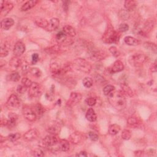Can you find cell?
<instances>
[{"label": "cell", "instance_id": "1", "mask_svg": "<svg viewBox=\"0 0 157 157\" xmlns=\"http://www.w3.org/2000/svg\"><path fill=\"white\" fill-rule=\"evenodd\" d=\"M108 101L111 105L117 111L124 109L127 106L125 95L120 91H114L108 95Z\"/></svg>", "mask_w": 157, "mask_h": 157}, {"label": "cell", "instance_id": "2", "mask_svg": "<svg viewBox=\"0 0 157 157\" xmlns=\"http://www.w3.org/2000/svg\"><path fill=\"white\" fill-rule=\"evenodd\" d=\"M73 68L72 64L65 63L63 65L58 64L57 62H52L50 65V71L52 74L56 76H63L70 71Z\"/></svg>", "mask_w": 157, "mask_h": 157}, {"label": "cell", "instance_id": "3", "mask_svg": "<svg viewBox=\"0 0 157 157\" xmlns=\"http://www.w3.org/2000/svg\"><path fill=\"white\" fill-rule=\"evenodd\" d=\"M72 66L76 70L85 74H89L92 69L91 64L85 59L82 58H76L73 61Z\"/></svg>", "mask_w": 157, "mask_h": 157}, {"label": "cell", "instance_id": "4", "mask_svg": "<svg viewBox=\"0 0 157 157\" xmlns=\"http://www.w3.org/2000/svg\"><path fill=\"white\" fill-rule=\"evenodd\" d=\"M120 38V34L118 32L115 31L114 28L110 26L104 33L102 40L106 43H117L119 41Z\"/></svg>", "mask_w": 157, "mask_h": 157}, {"label": "cell", "instance_id": "5", "mask_svg": "<svg viewBox=\"0 0 157 157\" xmlns=\"http://www.w3.org/2000/svg\"><path fill=\"white\" fill-rule=\"evenodd\" d=\"M88 53L90 58L92 60L97 61L102 60L107 57V54L105 51L95 47L90 48Z\"/></svg>", "mask_w": 157, "mask_h": 157}, {"label": "cell", "instance_id": "6", "mask_svg": "<svg viewBox=\"0 0 157 157\" xmlns=\"http://www.w3.org/2000/svg\"><path fill=\"white\" fill-rule=\"evenodd\" d=\"M43 90V87L41 84L37 82H33L30 86L28 94L31 98H38L42 95Z\"/></svg>", "mask_w": 157, "mask_h": 157}, {"label": "cell", "instance_id": "7", "mask_svg": "<svg viewBox=\"0 0 157 157\" xmlns=\"http://www.w3.org/2000/svg\"><path fill=\"white\" fill-rule=\"evenodd\" d=\"M146 60V56L143 54H135L130 58V63L134 66H141Z\"/></svg>", "mask_w": 157, "mask_h": 157}, {"label": "cell", "instance_id": "8", "mask_svg": "<svg viewBox=\"0 0 157 157\" xmlns=\"http://www.w3.org/2000/svg\"><path fill=\"white\" fill-rule=\"evenodd\" d=\"M59 142L60 139H58V136L54 134H50L46 136L42 141L43 144L48 147L55 146L59 144Z\"/></svg>", "mask_w": 157, "mask_h": 157}, {"label": "cell", "instance_id": "9", "mask_svg": "<svg viewBox=\"0 0 157 157\" xmlns=\"http://www.w3.org/2000/svg\"><path fill=\"white\" fill-rule=\"evenodd\" d=\"M20 100L16 95H11L6 102V106L9 109H18L20 106Z\"/></svg>", "mask_w": 157, "mask_h": 157}, {"label": "cell", "instance_id": "10", "mask_svg": "<svg viewBox=\"0 0 157 157\" xmlns=\"http://www.w3.org/2000/svg\"><path fill=\"white\" fill-rule=\"evenodd\" d=\"M82 98V96L80 93L72 92L70 95V97H69V100L67 102V105L70 107L75 106L78 103L80 102Z\"/></svg>", "mask_w": 157, "mask_h": 157}, {"label": "cell", "instance_id": "11", "mask_svg": "<svg viewBox=\"0 0 157 157\" xmlns=\"http://www.w3.org/2000/svg\"><path fill=\"white\" fill-rule=\"evenodd\" d=\"M22 114L25 119L30 121H34L36 120L37 115L31 108L24 107L22 109Z\"/></svg>", "mask_w": 157, "mask_h": 157}, {"label": "cell", "instance_id": "12", "mask_svg": "<svg viewBox=\"0 0 157 157\" xmlns=\"http://www.w3.org/2000/svg\"><path fill=\"white\" fill-rule=\"evenodd\" d=\"M124 64L120 60H117L114 62L113 65L111 67L108 68L107 71L109 74H112L116 73H119L122 71L124 69Z\"/></svg>", "mask_w": 157, "mask_h": 157}, {"label": "cell", "instance_id": "13", "mask_svg": "<svg viewBox=\"0 0 157 157\" xmlns=\"http://www.w3.org/2000/svg\"><path fill=\"white\" fill-rule=\"evenodd\" d=\"M61 131V125L57 121H54L50 123L47 128V131L50 134H58Z\"/></svg>", "mask_w": 157, "mask_h": 157}, {"label": "cell", "instance_id": "14", "mask_svg": "<svg viewBox=\"0 0 157 157\" xmlns=\"http://www.w3.org/2000/svg\"><path fill=\"white\" fill-rule=\"evenodd\" d=\"M83 139V134L81 132L76 131L72 133L69 137V141L73 144H80Z\"/></svg>", "mask_w": 157, "mask_h": 157}, {"label": "cell", "instance_id": "15", "mask_svg": "<svg viewBox=\"0 0 157 157\" xmlns=\"http://www.w3.org/2000/svg\"><path fill=\"white\" fill-rule=\"evenodd\" d=\"M25 51V46L22 42L18 41L17 42H16L13 49L14 54L16 57L21 56L24 53Z\"/></svg>", "mask_w": 157, "mask_h": 157}, {"label": "cell", "instance_id": "16", "mask_svg": "<svg viewBox=\"0 0 157 157\" xmlns=\"http://www.w3.org/2000/svg\"><path fill=\"white\" fill-rule=\"evenodd\" d=\"M14 5L8 2H2L1 3V15L2 16L7 15L13 9Z\"/></svg>", "mask_w": 157, "mask_h": 157}, {"label": "cell", "instance_id": "17", "mask_svg": "<svg viewBox=\"0 0 157 157\" xmlns=\"http://www.w3.org/2000/svg\"><path fill=\"white\" fill-rule=\"evenodd\" d=\"M39 136V132L36 129H31L25 133L24 139L27 141H32L36 139Z\"/></svg>", "mask_w": 157, "mask_h": 157}, {"label": "cell", "instance_id": "18", "mask_svg": "<svg viewBox=\"0 0 157 157\" xmlns=\"http://www.w3.org/2000/svg\"><path fill=\"white\" fill-rule=\"evenodd\" d=\"M141 124V120L139 117L135 115L131 116L127 120V124L133 128L138 127Z\"/></svg>", "mask_w": 157, "mask_h": 157}, {"label": "cell", "instance_id": "19", "mask_svg": "<svg viewBox=\"0 0 157 157\" xmlns=\"http://www.w3.org/2000/svg\"><path fill=\"white\" fill-rule=\"evenodd\" d=\"M14 24V20L11 18H5L1 22V28L3 30H9Z\"/></svg>", "mask_w": 157, "mask_h": 157}, {"label": "cell", "instance_id": "20", "mask_svg": "<svg viewBox=\"0 0 157 157\" xmlns=\"http://www.w3.org/2000/svg\"><path fill=\"white\" fill-rule=\"evenodd\" d=\"M59 25H60V20L57 18H53L50 20L49 23V25L46 29V30H47V31H55L58 28Z\"/></svg>", "mask_w": 157, "mask_h": 157}, {"label": "cell", "instance_id": "21", "mask_svg": "<svg viewBox=\"0 0 157 157\" xmlns=\"http://www.w3.org/2000/svg\"><path fill=\"white\" fill-rule=\"evenodd\" d=\"M120 87L121 89V92L125 95L128 96L130 97H132L133 96V92L131 89L126 83H121L120 84Z\"/></svg>", "mask_w": 157, "mask_h": 157}, {"label": "cell", "instance_id": "22", "mask_svg": "<svg viewBox=\"0 0 157 157\" xmlns=\"http://www.w3.org/2000/svg\"><path fill=\"white\" fill-rule=\"evenodd\" d=\"M63 31L67 36L69 37H74L76 36V32L75 29L70 25H65L63 28Z\"/></svg>", "mask_w": 157, "mask_h": 157}, {"label": "cell", "instance_id": "23", "mask_svg": "<svg viewBox=\"0 0 157 157\" xmlns=\"http://www.w3.org/2000/svg\"><path fill=\"white\" fill-rule=\"evenodd\" d=\"M154 27V22L153 20H148L147 21L144 25V27L142 30V33L144 34H149Z\"/></svg>", "mask_w": 157, "mask_h": 157}, {"label": "cell", "instance_id": "24", "mask_svg": "<svg viewBox=\"0 0 157 157\" xmlns=\"http://www.w3.org/2000/svg\"><path fill=\"white\" fill-rule=\"evenodd\" d=\"M34 22L35 24L38 27L43 28L44 30H46L47 28V27L49 25V22L44 19L42 18H36L34 19Z\"/></svg>", "mask_w": 157, "mask_h": 157}, {"label": "cell", "instance_id": "25", "mask_svg": "<svg viewBox=\"0 0 157 157\" xmlns=\"http://www.w3.org/2000/svg\"><path fill=\"white\" fill-rule=\"evenodd\" d=\"M86 118L90 122H95L97 119L96 114L92 108H90L86 111V115H85Z\"/></svg>", "mask_w": 157, "mask_h": 157}, {"label": "cell", "instance_id": "26", "mask_svg": "<svg viewBox=\"0 0 157 157\" xmlns=\"http://www.w3.org/2000/svg\"><path fill=\"white\" fill-rule=\"evenodd\" d=\"M9 120L8 126L9 127H14L15 126L16 122L17 119H18V115L14 112H11L8 115Z\"/></svg>", "mask_w": 157, "mask_h": 157}, {"label": "cell", "instance_id": "27", "mask_svg": "<svg viewBox=\"0 0 157 157\" xmlns=\"http://www.w3.org/2000/svg\"><path fill=\"white\" fill-rule=\"evenodd\" d=\"M22 64L21 60L17 57H14L9 61V66L11 68L17 69L19 68L20 66H21Z\"/></svg>", "mask_w": 157, "mask_h": 157}, {"label": "cell", "instance_id": "28", "mask_svg": "<svg viewBox=\"0 0 157 157\" xmlns=\"http://www.w3.org/2000/svg\"><path fill=\"white\" fill-rule=\"evenodd\" d=\"M124 6L127 11H133L136 9L137 3L133 0H127V1L125 2Z\"/></svg>", "mask_w": 157, "mask_h": 157}, {"label": "cell", "instance_id": "29", "mask_svg": "<svg viewBox=\"0 0 157 157\" xmlns=\"http://www.w3.org/2000/svg\"><path fill=\"white\" fill-rule=\"evenodd\" d=\"M59 148L61 149V151L66 152L70 149V144H69V141H68L67 140L61 139V140H60L59 142Z\"/></svg>", "mask_w": 157, "mask_h": 157}, {"label": "cell", "instance_id": "30", "mask_svg": "<svg viewBox=\"0 0 157 157\" xmlns=\"http://www.w3.org/2000/svg\"><path fill=\"white\" fill-rule=\"evenodd\" d=\"M38 3V1H29L26 2L21 8L22 11H27L30 9L35 6L36 4Z\"/></svg>", "mask_w": 157, "mask_h": 157}, {"label": "cell", "instance_id": "31", "mask_svg": "<svg viewBox=\"0 0 157 157\" xmlns=\"http://www.w3.org/2000/svg\"><path fill=\"white\" fill-rule=\"evenodd\" d=\"M9 47V44L6 42L2 45L1 52H0V56H1V57H5L8 55Z\"/></svg>", "mask_w": 157, "mask_h": 157}, {"label": "cell", "instance_id": "32", "mask_svg": "<svg viewBox=\"0 0 157 157\" xmlns=\"http://www.w3.org/2000/svg\"><path fill=\"white\" fill-rule=\"evenodd\" d=\"M62 50L60 45H55L54 46H52L50 47L49 48L46 49L45 50L46 52L49 54H57V53H59L60 52H61Z\"/></svg>", "mask_w": 157, "mask_h": 157}, {"label": "cell", "instance_id": "33", "mask_svg": "<svg viewBox=\"0 0 157 157\" xmlns=\"http://www.w3.org/2000/svg\"><path fill=\"white\" fill-rule=\"evenodd\" d=\"M120 127L117 124H113L109 126V134L111 136H115L120 131Z\"/></svg>", "mask_w": 157, "mask_h": 157}, {"label": "cell", "instance_id": "34", "mask_svg": "<svg viewBox=\"0 0 157 157\" xmlns=\"http://www.w3.org/2000/svg\"><path fill=\"white\" fill-rule=\"evenodd\" d=\"M67 39V35L63 32H59L56 36V41L57 43L60 45L63 44Z\"/></svg>", "mask_w": 157, "mask_h": 157}, {"label": "cell", "instance_id": "35", "mask_svg": "<svg viewBox=\"0 0 157 157\" xmlns=\"http://www.w3.org/2000/svg\"><path fill=\"white\" fill-rule=\"evenodd\" d=\"M125 42L128 46H137L139 44V41L136 38L131 36H127L124 38Z\"/></svg>", "mask_w": 157, "mask_h": 157}, {"label": "cell", "instance_id": "36", "mask_svg": "<svg viewBox=\"0 0 157 157\" xmlns=\"http://www.w3.org/2000/svg\"><path fill=\"white\" fill-rule=\"evenodd\" d=\"M118 15L120 18L124 20H127L130 19V13L128 11H127L126 9H121L118 12Z\"/></svg>", "mask_w": 157, "mask_h": 157}, {"label": "cell", "instance_id": "37", "mask_svg": "<svg viewBox=\"0 0 157 157\" xmlns=\"http://www.w3.org/2000/svg\"><path fill=\"white\" fill-rule=\"evenodd\" d=\"M20 79V76L18 73H13L7 76V80L12 82H18Z\"/></svg>", "mask_w": 157, "mask_h": 157}, {"label": "cell", "instance_id": "38", "mask_svg": "<svg viewBox=\"0 0 157 157\" xmlns=\"http://www.w3.org/2000/svg\"><path fill=\"white\" fill-rule=\"evenodd\" d=\"M82 83L85 87L89 89V88H90V87L92 86L93 82V80L92 78H90L89 77H86L83 79Z\"/></svg>", "mask_w": 157, "mask_h": 157}, {"label": "cell", "instance_id": "39", "mask_svg": "<svg viewBox=\"0 0 157 157\" xmlns=\"http://www.w3.org/2000/svg\"><path fill=\"white\" fill-rule=\"evenodd\" d=\"M114 90L115 87L113 85H108L106 86H104V88L103 89V93L106 96H108L111 93H112Z\"/></svg>", "mask_w": 157, "mask_h": 157}, {"label": "cell", "instance_id": "40", "mask_svg": "<svg viewBox=\"0 0 157 157\" xmlns=\"http://www.w3.org/2000/svg\"><path fill=\"white\" fill-rule=\"evenodd\" d=\"M30 73L34 77H40L42 75V73L39 69L37 68H31L30 70Z\"/></svg>", "mask_w": 157, "mask_h": 157}, {"label": "cell", "instance_id": "41", "mask_svg": "<svg viewBox=\"0 0 157 157\" xmlns=\"http://www.w3.org/2000/svg\"><path fill=\"white\" fill-rule=\"evenodd\" d=\"M144 46L147 49L150 50L151 51L155 52V53H156V46L155 43L147 42L144 43Z\"/></svg>", "mask_w": 157, "mask_h": 157}, {"label": "cell", "instance_id": "42", "mask_svg": "<svg viewBox=\"0 0 157 157\" xmlns=\"http://www.w3.org/2000/svg\"><path fill=\"white\" fill-rule=\"evenodd\" d=\"M34 112H36L37 117H41L44 113V109L41 104H38L35 107V111H34Z\"/></svg>", "mask_w": 157, "mask_h": 157}, {"label": "cell", "instance_id": "43", "mask_svg": "<svg viewBox=\"0 0 157 157\" xmlns=\"http://www.w3.org/2000/svg\"><path fill=\"white\" fill-rule=\"evenodd\" d=\"M21 135L19 133H14V134H11L8 136V139L11 142H15L20 138Z\"/></svg>", "mask_w": 157, "mask_h": 157}, {"label": "cell", "instance_id": "44", "mask_svg": "<svg viewBox=\"0 0 157 157\" xmlns=\"http://www.w3.org/2000/svg\"><path fill=\"white\" fill-rule=\"evenodd\" d=\"M54 92H55V86L54 85H52L50 90L49 91V92L48 93L46 94V97L47 98L50 100V101H52L54 99Z\"/></svg>", "mask_w": 157, "mask_h": 157}, {"label": "cell", "instance_id": "45", "mask_svg": "<svg viewBox=\"0 0 157 157\" xmlns=\"http://www.w3.org/2000/svg\"><path fill=\"white\" fill-rule=\"evenodd\" d=\"M131 137V131L129 130H124L121 133V137L125 140H129Z\"/></svg>", "mask_w": 157, "mask_h": 157}, {"label": "cell", "instance_id": "46", "mask_svg": "<svg viewBox=\"0 0 157 157\" xmlns=\"http://www.w3.org/2000/svg\"><path fill=\"white\" fill-rule=\"evenodd\" d=\"M85 103L89 106H93L96 103V99L93 97H90L85 99Z\"/></svg>", "mask_w": 157, "mask_h": 157}, {"label": "cell", "instance_id": "47", "mask_svg": "<svg viewBox=\"0 0 157 157\" xmlns=\"http://www.w3.org/2000/svg\"><path fill=\"white\" fill-rule=\"evenodd\" d=\"M33 155L35 156H43L44 155V152L41 148H36L33 151Z\"/></svg>", "mask_w": 157, "mask_h": 157}, {"label": "cell", "instance_id": "48", "mask_svg": "<svg viewBox=\"0 0 157 157\" xmlns=\"http://www.w3.org/2000/svg\"><path fill=\"white\" fill-rule=\"evenodd\" d=\"M109 51L113 55V56H114L115 57H118L120 54L118 50L117 49V47H115L114 46L111 47L109 48Z\"/></svg>", "mask_w": 157, "mask_h": 157}, {"label": "cell", "instance_id": "49", "mask_svg": "<svg viewBox=\"0 0 157 157\" xmlns=\"http://www.w3.org/2000/svg\"><path fill=\"white\" fill-rule=\"evenodd\" d=\"M27 90V87L24 85L23 84L19 85L17 87V92L20 94H24L25 92H26Z\"/></svg>", "mask_w": 157, "mask_h": 157}, {"label": "cell", "instance_id": "50", "mask_svg": "<svg viewBox=\"0 0 157 157\" xmlns=\"http://www.w3.org/2000/svg\"><path fill=\"white\" fill-rule=\"evenodd\" d=\"M22 83L28 88V87H30L31 85L33 82L30 79H28L27 77H24L22 79Z\"/></svg>", "mask_w": 157, "mask_h": 157}, {"label": "cell", "instance_id": "51", "mask_svg": "<svg viewBox=\"0 0 157 157\" xmlns=\"http://www.w3.org/2000/svg\"><path fill=\"white\" fill-rule=\"evenodd\" d=\"M89 138L90 139V140L92 141H97L99 139V136L96 134L95 133H93V132H90L89 133Z\"/></svg>", "mask_w": 157, "mask_h": 157}, {"label": "cell", "instance_id": "52", "mask_svg": "<svg viewBox=\"0 0 157 157\" xmlns=\"http://www.w3.org/2000/svg\"><path fill=\"white\" fill-rule=\"evenodd\" d=\"M118 29L121 32H125L129 30V26L127 24H121L120 25Z\"/></svg>", "mask_w": 157, "mask_h": 157}, {"label": "cell", "instance_id": "53", "mask_svg": "<svg viewBox=\"0 0 157 157\" xmlns=\"http://www.w3.org/2000/svg\"><path fill=\"white\" fill-rule=\"evenodd\" d=\"M39 60V55L38 54H34L31 57V64H35Z\"/></svg>", "mask_w": 157, "mask_h": 157}, {"label": "cell", "instance_id": "54", "mask_svg": "<svg viewBox=\"0 0 157 157\" xmlns=\"http://www.w3.org/2000/svg\"><path fill=\"white\" fill-rule=\"evenodd\" d=\"M22 72L24 73H27L28 72H30V69L29 68V66L27 63H25L23 64H22Z\"/></svg>", "mask_w": 157, "mask_h": 157}, {"label": "cell", "instance_id": "55", "mask_svg": "<svg viewBox=\"0 0 157 157\" xmlns=\"http://www.w3.org/2000/svg\"><path fill=\"white\" fill-rule=\"evenodd\" d=\"M76 156H81V157H85L87 156V153L85 151H81L78 154L76 155Z\"/></svg>", "mask_w": 157, "mask_h": 157}, {"label": "cell", "instance_id": "56", "mask_svg": "<svg viewBox=\"0 0 157 157\" xmlns=\"http://www.w3.org/2000/svg\"><path fill=\"white\" fill-rule=\"evenodd\" d=\"M69 2H63V9L65 11H67L68 9V8H69Z\"/></svg>", "mask_w": 157, "mask_h": 157}, {"label": "cell", "instance_id": "57", "mask_svg": "<svg viewBox=\"0 0 157 157\" xmlns=\"http://www.w3.org/2000/svg\"><path fill=\"white\" fill-rule=\"evenodd\" d=\"M8 120L7 119H2V125L5 126H8Z\"/></svg>", "mask_w": 157, "mask_h": 157}, {"label": "cell", "instance_id": "58", "mask_svg": "<svg viewBox=\"0 0 157 157\" xmlns=\"http://www.w3.org/2000/svg\"><path fill=\"white\" fill-rule=\"evenodd\" d=\"M151 71L152 72H156V62H155L153 63V64L152 65V67L151 68Z\"/></svg>", "mask_w": 157, "mask_h": 157}]
</instances>
